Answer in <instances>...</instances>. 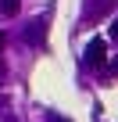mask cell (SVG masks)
<instances>
[{"instance_id": "cell-3", "label": "cell", "mask_w": 118, "mask_h": 122, "mask_svg": "<svg viewBox=\"0 0 118 122\" xmlns=\"http://www.w3.org/2000/svg\"><path fill=\"white\" fill-rule=\"evenodd\" d=\"M18 7H22V0H0V15H4V18H14Z\"/></svg>"}, {"instance_id": "cell-4", "label": "cell", "mask_w": 118, "mask_h": 122, "mask_svg": "<svg viewBox=\"0 0 118 122\" xmlns=\"http://www.w3.org/2000/svg\"><path fill=\"white\" fill-rule=\"evenodd\" d=\"M111 36H114V40H118V18H114V22H111Z\"/></svg>"}, {"instance_id": "cell-2", "label": "cell", "mask_w": 118, "mask_h": 122, "mask_svg": "<svg viewBox=\"0 0 118 122\" xmlns=\"http://www.w3.org/2000/svg\"><path fill=\"white\" fill-rule=\"evenodd\" d=\"M43 36H47V18H36V22L25 29V40H29V43H43Z\"/></svg>"}, {"instance_id": "cell-7", "label": "cell", "mask_w": 118, "mask_h": 122, "mask_svg": "<svg viewBox=\"0 0 118 122\" xmlns=\"http://www.w3.org/2000/svg\"><path fill=\"white\" fill-rule=\"evenodd\" d=\"M0 72H4V65H0Z\"/></svg>"}, {"instance_id": "cell-8", "label": "cell", "mask_w": 118, "mask_h": 122, "mask_svg": "<svg viewBox=\"0 0 118 122\" xmlns=\"http://www.w3.org/2000/svg\"><path fill=\"white\" fill-rule=\"evenodd\" d=\"M61 122H68V118H61Z\"/></svg>"}, {"instance_id": "cell-1", "label": "cell", "mask_w": 118, "mask_h": 122, "mask_svg": "<svg viewBox=\"0 0 118 122\" xmlns=\"http://www.w3.org/2000/svg\"><path fill=\"white\" fill-rule=\"evenodd\" d=\"M104 61H107V43L97 36V40L86 43V65H90V68H100Z\"/></svg>"}, {"instance_id": "cell-6", "label": "cell", "mask_w": 118, "mask_h": 122, "mask_svg": "<svg viewBox=\"0 0 118 122\" xmlns=\"http://www.w3.org/2000/svg\"><path fill=\"white\" fill-rule=\"evenodd\" d=\"M0 47H4V32H0Z\"/></svg>"}, {"instance_id": "cell-5", "label": "cell", "mask_w": 118, "mask_h": 122, "mask_svg": "<svg viewBox=\"0 0 118 122\" xmlns=\"http://www.w3.org/2000/svg\"><path fill=\"white\" fill-rule=\"evenodd\" d=\"M111 76H118V61H114V65H111Z\"/></svg>"}]
</instances>
